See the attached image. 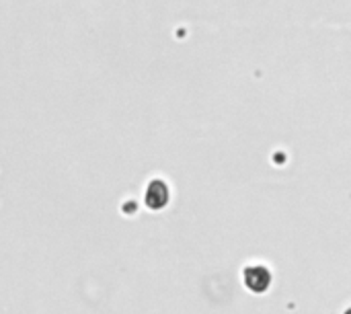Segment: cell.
Listing matches in <instances>:
<instances>
[{"label":"cell","instance_id":"6da1fadb","mask_svg":"<svg viewBox=\"0 0 351 314\" xmlns=\"http://www.w3.org/2000/svg\"><path fill=\"white\" fill-rule=\"evenodd\" d=\"M271 282H274V276H271V269L267 265L253 263V265H247L243 269V286L251 294H257V296L265 294L271 288Z\"/></svg>","mask_w":351,"mask_h":314},{"label":"cell","instance_id":"7a4b0ae2","mask_svg":"<svg viewBox=\"0 0 351 314\" xmlns=\"http://www.w3.org/2000/svg\"><path fill=\"white\" fill-rule=\"evenodd\" d=\"M169 202V187L162 181H152L146 189V206L150 210H162Z\"/></svg>","mask_w":351,"mask_h":314},{"label":"cell","instance_id":"3957f363","mask_svg":"<svg viewBox=\"0 0 351 314\" xmlns=\"http://www.w3.org/2000/svg\"><path fill=\"white\" fill-rule=\"evenodd\" d=\"M343 314H351V306H350V309H348V311H346V313H343Z\"/></svg>","mask_w":351,"mask_h":314}]
</instances>
